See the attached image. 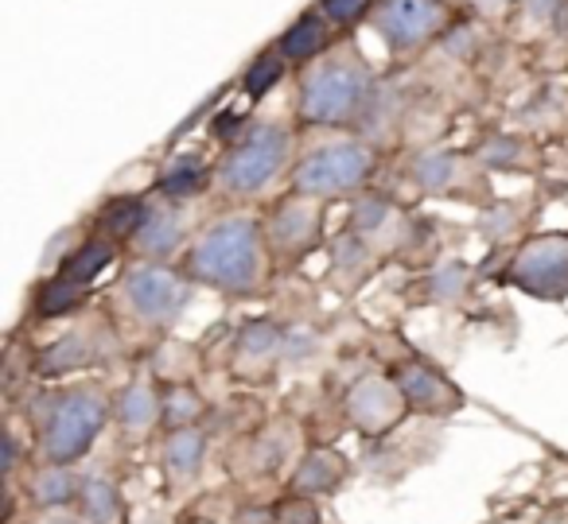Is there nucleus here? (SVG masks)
Instances as JSON below:
<instances>
[{"instance_id": "f257e3e1", "label": "nucleus", "mask_w": 568, "mask_h": 524, "mask_svg": "<svg viewBox=\"0 0 568 524\" xmlns=\"http://www.w3.org/2000/svg\"><path fill=\"white\" fill-rule=\"evenodd\" d=\"M191 273L222 291H250L261 276L257 226L245 218H230L214 226L191 253Z\"/></svg>"}, {"instance_id": "f03ea898", "label": "nucleus", "mask_w": 568, "mask_h": 524, "mask_svg": "<svg viewBox=\"0 0 568 524\" xmlns=\"http://www.w3.org/2000/svg\"><path fill=\"white\" fill-rule=\"evenodd\" d=\"M105 420V404L94 389H71L55 400L48 420V435H43V446H48V459L55 466H67V462L82 459L94 443V435L102 431Z\"/></svg>"}, {"instance_id": "7ed1b4c3", "label": "nucleus", "mask_w": 568, "mask_h": 524, "mask_svg": "<svg viewBox=\"0 0 568 524\" xmlns=\"http://www.w3.org/2000/svg\"><path fill=\"white\" fill-rule=\"evenodd\" d=\"M363 102H366V74L358 71V66L332 63L304 82L301 110L308 121H320V125H339V121L355 117Z\"/></svg>"}, {"instance_id": "20e7f679", "label": "nucleus", "mask_w": 568, "mask_h": 524, "mask_svg": "<svg viewBox=\"0 0 568 524\" xmlns=\"http://www.w3.org/2000/svg\"><path fill=\"white\" fill-rule=\"evenodd\" d=\"M371 175V152L363 144H332V148L312 152L296 172L301 195H343L358 187Z\"/></svg>"}, {"instance_id": "39448f33", "label": "nucleus", "mask_w": 568, "mask_h": 524, "mask_svg": "<svg viewBox=\"0 0 568 524\" xmlns=\"http://www.w3.org/2000/svg\"><path fill=\"white\" fill-rule=\"evenodd\" d=\"M510 276L529 296L565 299L568 296V237L545 234V237H537V242H529L526 249L518 253V260H514Z\"/></svg>"}, {"instance_id": "423d86ee", "label": "nucleus", "mask_w": 568, "mask_h": 524, "mask_svg": "<svg viewBox=\"0 0 568 524\" xmlns=\"http://www.w3.org/2000/svg\"><path fill=\"white\" fill-rule=\"evenodd\" d=\"M284 152H288V136L276 125H257L237 152L226 164V187L237 191V195H250V191H261L268 179L276 175V167L284 164Z\"/></svg>"}, {"instance_id": "0eeeda50", "label": "nucleus", "mask_w": 568, "mask_h": 524, "mask_svg": "<svg viewBox=\"0 0 568 524\" xmlns=\"http://www.w3.org/2000/svg\"><path fill=\"white\" fill-rule=\"evenodd\" d=\"M125 291L133 299V307L152 322H172L187 304V284L180 276H172L168 268L141 265L125 276Z\"/></svg>"}, {"instance_id": "6e6552de", "label": "nucleus", "mask_w": 568, "mask_h": 524, "mask_svg": "<svg viewBox=\"0 0 568 524\" xmlns=\"http://www.w3.org/2000/svg\"><path fill=\"white\" fill-rule=\"evenodd\" d=\"M444 9L436 0H386L378 12V28L389 48H417L436 32Z\"/></svg>"}, {"instance_id": "1a4fd4ad", "label": "nucleus", "mask_w": 568, "mask_h": 524, "mask_svg": "<svg viewBox=\"0 0 568 524\" xmlns=\"http://www.w3.org/2000/svg\"><path fill=\"white\" fill-rule=\"evenodd\" d=\"M397 392H402L405 404H413L417 412H456L459 408L456 384L428 366H405L402 373H397Z\"/></svg>"}, {"instance_id": "9d476101", "label": "nucleus", "mask_w": 568, "mask_h": 524, "mask_svg": "<svg viewBox=\"0 0 568 524\" xmlns=\"http://www.w3.org/2000/svg\"><path fill=\"white\" fill-rule=\"evenodd\" d=\"M347 412L363 431H382L397 420L402 404H397V392L389 389L386 381H363L355 392H351Z\"/></svg>"}, {"instance_id": "9b49d317", "label": "nucleus", "mask_w": 568, "mask_h": 524, "mask_svg": "<svg viewBox=\"0 0 568 524\" xmlns=\"http://www.w3.org/2000/svg\"><path fill=\"white\" fill-rule=\"evenodd\" d=\"M203 435L191 428H180L172 439H168V451H164V466H168V477H172L175 485L191 482V477L199 474V466H203Z\"/></svg>"}, {"instance_id": "f8f14e48", "label": "nucleus", "mask_w": 568, "mask_h": 524, "mask_svg": "<svg viewBox=\"0 0 568 524\" xmlns=\"http://www.w3.org/2000/svg\"><path fill=\"white\" fill-rule=\"evenodd\" d=\"M343 474V462L335 459L332 451H312L308 459H304V466L296 470V493H304V497H316V493L332 490L335 482H339Z\"/></svg>"}, {"instance_id": "ddd939ff", "label": "nucleus", "mask_w": 568, "mask_h": 524, "mask_svg": "<svg viewBox=\"0 0 568 524\" xmlns=\"http://www.w3.org/2000/svg\"><path fill=\"white\" fill-rule=\"evenodd\" d=\"M136 245H141L144 253H156V257H168V253L180 245V222H175V214L168 210H149V218H144V226L136 229Z\"/></svg>"}, {"instance_id": "4468645a", "label": "nucleus", "mask_w": 568, "mask_h": 524, "mask_svg": "<svg viewBox=\"0 0 568 524\" xmlns=\"http://www.w3.org/2000/svg\"><path fill=\"white\" fill-rule=\"evenodd\" d=\"M113 260V249L105 242H90V245H82L79 253H74L71 260L63 265V280H71V284H79V288H87L94 276H102V268Z\"/></svg>"}, {"instance_id": "2eb2a0df", "label": "nucleus", "mask_w": 568, "mask_h": 524, "mask_svg": "<svg viewBox=\"0 0 568 524\" xmlns=\"http://www.w3.org/2000/svg\"><path fill=\"white\" fill-rule=\"evenodd\" d=\"M316 237V214L308 206H284L276 214V245L284 249H301Z\"/></svg>"}, {"instance_id": "dca6fc26", "label": "nucleus", "mask_w": 568, "mask_h": 524, "mask_svg": "<svg viewBox=\"0 0 568 524\" xmlns=\"http://www.w3.org/2000/svg\"><path fill=\"white\" fill-rule=\"evenodd\" d=\"M144 218H149V210H144L141 198H118V203H110L102 210V226H105V234H113V237H136Z\"/></svg>"}, {"instance_id": "f3484780", "label": "nucleus", "mask_w": 568, "mask_h": 524, "mask_svg": "<svg viewBox=\"0 0 568 524\" xmlns=\"http://www.w3.org/2000/svg\"><path fill=\"white\" fill-rule=\"evenodd\" d=\"M156 412H160V404H156V397H152L149 384H133V389L121 392L118 415L125 428H149V423L156 420Z\"/></svg>"}, {"instance_id": "a211bd4d", "label": "nucleus", "mask_w": 568, "mask_h": 524, "mask_svg": "<svg viewBox=\"0 0 568 524\" xmlns=\"http://www.w3.org/2000/svg\"><path fill=\"white\" fill-rule=\"evenodd\" d=\"M82 513H87L90 524H110L118 516V490L105 477L87 482L82 485Z\"/></svg>"}, {"instance_id": "6ab92c4d", "label": "nucleus", "mask_w": 568, "mask_h": 524, "mask_svg": "<svg viewBox=\"0 0 568 524\" xmlns=\"http://www.w3.org/2000/svg\"><path fill=\"white\" fill-rule=\"evenodd\" d=\"M320 48H324V28H320V20H312V17L296 20L293 32H284V40H281L284 59H312Z\"/></svg>"}, {"instance_id": "aec40b11", "label": "nucleus", "mask_w": 568, "mask_h": 524, "mask_svg": "<svg viewBox=\"0 0 568 524\" xmlns=\"http://www.w3.org/2000/svg\"><path fill=\"white\" fill-rule=\"evenodd\" d=\"M82 291H87V288H79V284L55 276V280H48V284H43V291H40V315H48V319H51V315L74 311V307L82 304Z\"/></svg>"}, {"instance_id": "412c9836", "label": "nucleus", "mask_w": 568, "mask_h": 524, "mask_svg": "<svg viewBox=\"0 0 568 524\" xmlns=\"http://www.w3.org/2000/svg\"><path fill=\"white\" fill-rule=\"evenodd\" d=\"M203 183H206L203 164H199V160H180V164L160 179V191L172 198H187V195H195V191H203Z\"/></svg>"}, {"instance_id": "4be33fe9", "label": "nucleus", "mask_w": 568, "mask_h": 524, "mask_svg": "<svg viewBox=\"0 0 568 524\" xmlns=\"http://www.w3.org/2000/svg\"><path fill=\"white\" fill-rule=\"evenodd\" d=\"M32 493H36V501H40V505H63V501L74 497V482H71V474H67L63 466H51L32 482Z\"/></svg>"}, {"instance_id": "5701e85b", "label": "nucleus", "mask_w": 568, "mask_h": 524, "mask_svg": "<svg viewBox=\"0 0 568 524\" xmlns=\"http://www.w3.org/2000/svg\"><path fill=\"white\" fill-rule=\"evenodd\" d=\"M281 74H284L281 59H273V55L257 59V63L250 66V74H245V94H250V97H265L268 90L281 82Z\"/></svg>"}, {"instance_id": "b1692460", "label": "nucleus", "mask_w": 568, "mask_h": 524, "mask_svg": "<svg viewBox=\"0 0 568 524\" xmlns=\"http://www.w3.org/2000/svg\"><path fill=\"white\" fill-rule=\"evenodd\" d=\"M87 361V350H82V338H59L48 353H43V373H63V369H74Z\"/></svg>"}, {"instance_id": "393cba45", "label": "nucleus", "mask_w": 568, "mask_h": 524, "mask_svg": "<svg viewBox=\"0 0 568 524\" xmlns=\"http://www.w3.org/2000/svg\"><path fill=\"white\" fill-rule=\"evenodd\" d=\"M276 342H281V330H276L273 322H253V327L242 330V353H250V358L273 353Z\"/></svg>"}, {"instance_id": "a878e982", "label": "nucleus", "mask_w": 568, "mask_h": 524, "mask_svg": "<svg viewBox=\"0 0 568 524\" xmlns=\"http://www.w3.org/2000/svg\"><path fill=\"white\" fill-rule=\"evenodd\" d=\"M160 412H164L168 423H180V428H183V423L199 415V397H195V392H187V389H175V392H168V400H164V408H160Z\"/></svg>"}, {"instance_id": "bb28decb", "label": "nucleus", "mask_w": 568, "mask_h": 524, "mask_svg": "<svg viewBox=\"0 0 568 524\" xmlns=\"http://www.w3.org/2000/svg\"><path fill=\"white\" fill-rule=\"evenodd\" d=\"M273 521L276 524H320V516H316L312 497H293V501H284V505L276 508Z\"/></svg>"}, {"instance_id": "cd10ccee", "label": "nucleus", "mask_w": 568, "mask_h": 524, "mask_svg": "<svg viewBox=\"0 0 568 524\" xmlns=\"http://www.w3.org/2000/svg\"><path fill=\"white\" fill-rule=\"evenodd\" d=\"M417 175H420V183H425L428 191L444 187V183L452 179V160L448 156H425V160H420V167H417Z\"/></svg>"}, {"instance_id": "c85d7f7f", "label": "nucleus", "mask_w": 568, "mask_h": 524, "mask_svg": "<svg viewBox=\"0 0 568 524\" xmlns=\"http://www.w3.org/2000/svg\"><path fill=\"white\" fill-rule=\"evenodd\" d=\"M366 9H371V0H324V12L332 20H339V24H351V20L363 17Z\"/></svg>"}, {"instance_id": "c756f323", "label": "nucleus", "mask_w": 568, "mask_h": 524, "mask_svg": "<svg viewBox=\"0 0 568 524\" xmlns=\"http://www.w3.org/2000/svg\"><path fill=\"white\" fill-rule=\"evenodd\" d=\"M382 222H386V206H382V203H366V206H358V226H363V229L382 226Z\"/></svg>"}, {"instance_id": "7c9ffc66", "label": "nucleus", "mask_w": 568, "mask_h": 524, "mask_svg": "<svg viewBox=\"0 0 568 524\" xmlns=\"http://www.w3.org/2000/svg\"><path fill=\"white\" fill-rule=\"evenodd\" d=\"M237 125H242V121H237V113H222V117H214V129H211V133H214V136H234V133H237Z\"/></svg>"}, {"instance_id": "2f4dec72", "label": "nucleus", "mask_w": 568, "mask_h": 524, "mask_svg": "<svg viewBox=\"0 0 568 524\" xmlns=\"http://www.w3.org/2000/svg\"><path fill=\"white\" fill-rule=\"evenodd\" d=\"M17 466V439L12 435H4V474Z\"/></svg>"}, {"instance_id": "473e14b6", "label": "nucleus", "mask_w": 568, "mask_h": 524, "mask_svg": "<svg viewBox=\"0 0 568 524\" xmlns=\"http://www.w3.org/2000/svg\"><path fill=\"white\" fill-rule=\"evenodd\" d=\"M557 4H560V0H534V4H529V12H534V17H549Z\"/></svg>"}, {"instance_id": "72a5a7b5", "label": "nucleus", "mask_w": 568, "mask_h": 524, "mask_svg": "<svg viewBox=\"0 0 568 524\" xmlns=\"http://www.w3.org/2000/svg\"><path fill=\"white\" fill-rule=\"evenodd\" d=\"M51 524H71V521H51Z\"/></svg>"}, {"instance_id": "f704fd0d", "label": "nucleus", "mask_w": 568, "mask_h": 524, "mask_svg": "<svg viewBox=\"0 0 568 524\" xmlns=\"http://www.w3.org/2000/svg\"><path fill=\"white\" fill-rule=\"evenodd\" d=\"M483 4H495V0H483Z\"/></svg>"}]
</instances>
